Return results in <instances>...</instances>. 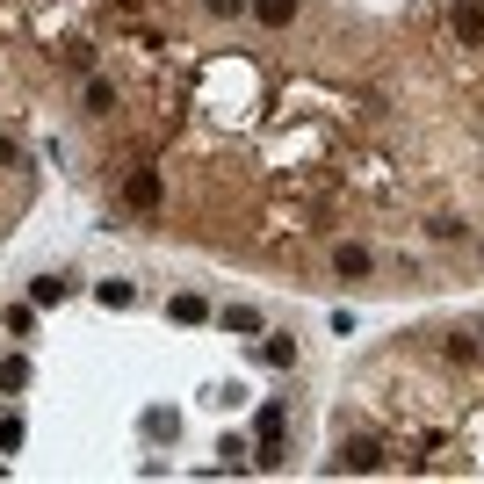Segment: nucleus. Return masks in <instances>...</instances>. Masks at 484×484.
<instances>
[{"instance_id": "obj_18", "label": "nucleus", "mask_w": 484, "mask_h": 484, "mask_svg": "<svg viewBox=\"0 0 484 484\" xmlns=\"http://www.w3.org/2000/svg\"><path fill=\"white\" fill-rule=\"evenodd\" d=\"M0 167H15V145H7V138H0Z\"/></svg>"}, {"instance_id": "obj_8", "label": "nucleus", "mask_w": 484, "mask_h": 484, "mask_svg": "<svg viewBox=\"0 0 484 484\" xmlns=\"http://www.w3.org/2000/svg\"><path fill=\"white\" fill-rule=\"evenodd\" d=\"M253 15H261L268 29H290V22H296V0H253Z\"/></svg>"}, {"instance_id": "obj_5", "label": "nucleus", "mask_w": 484, "mask_h": 484, "mask_svg": "<svg viewBox=\"0 0 484 484\" xmlns=\"http://www.w3.org/2000/svg\"><path fill=\"white\" fill-rule=\"evenodd\" d=\"M369 268H376V261H369V246H355V239H347V246H333V275H347V283H355V275H369Z\"/></svg>"}, {"instance_id": "obj_16", "label": "nucleus", "mask_w": 484, "mask_h": 484, "mask_svg": "<svg viewBox=\"0 0 484 484\" xmlns=\"http://www.w3.org/2000/svg\"><path fill=\"white\" fill-rule=\"evenodd\" d=\"M0 448H22V419H15V412L0 419Z\"/></svg>"}, {"instance_id": "obj_1", "label": "nucleus", "mask_w": 484, "mask_h": 484, "mask_svg": "<svg viewBox=\"0 0 484 484\" xmlns=\"http://www.w3.org/2000/svg\"><path fill=\"white\" fill-rule=\"evenodd\" d=\"M123 202L152 217V210L167 202V181H160V167H130V181H123Z\"/></svg>"}, {"instance_id": "obj_6", "label": "nucleus", "mask_w": 484, "mask_h": 484, "mask_svg": "<svg viewBox=\"0 0 484 484\" xmlns=\"http://www.w3.org/2000/svg\"><path fill=\"white\" fill-rule=\"evenodd\" d=\"M80 101H88V116H116V80H101V73H88V88H80Z\"/></svg>"}, {"instance_id": "obj_2", "label": "nucleus", "mask_w": 484, "mask_h": 484, "mask_svg": "<svg viewBox=\"0 0 484 484\" xmlns=\"http://www.w3.org/2000/svg\"><path fill=\"white\" fill-rule=\"evenodd\" d=\"M253 463H261V470H275V463H283V405H268V412H261V441H253Z\"/></svg>"}, {"instance_id": "obj_17", "label": "nucleus", "mask_w": 484, "mask_h": 484, "mask_svg": "<svg viewBox=\"0 0 484 484\" xmlns=\"http://www.w3.org/2000/svg\"><path fill=\"white\" fill-rule=\"evenodd\" d=\"M239 7H246V0H210V15H239Z\"/></svg>"}, {"instance_id": "obj_10", "label": "nucleus", "mask_w": 484, "mask_h": 484, "mask_svg": "<svg viewBox=\"0 0 484 484\" xmlns=\"http://www.w3.org/2000/svg\"><path fill=\"white\" fill-rule=\"evenodd\" d=\"M478 355H484V347H478V340H470V333H448V362H463V369H470Z\"/></svg>"}, {"instance_id": "obj_14", "label": "nucleus", "mask_w": 484, "mask_h": 484, "mask_svg": "<svg viewBox=\"0 0 484 484\" xmlns=\"http://www.w3.org/2000/svg\"><path fill=\"white\" fill-rule=\"evenodd\" d=\"M427 232H434V239H463V232H470V224H463V217H456V210H441V217H434V224H427Z\"/></svg>"}, {"instance_id": "obj_12", "label": "nucleus", "mask_w": 484, "mask_h": 484, "mask_svg": "<svg viewBox=\"0 0 484 484\" xmlns=\"http://www.w3.org/2000/svg\"><path fill=\"white\" fill-rule=\"evenodd\" d=\"M174 318H181V325H202V318H210V304H202V296H174Z\"/></svg>"}, {"instance_id": "obj_15", "label": "nucleus", "mask_w": 484, "mask_h": 484, "mask_svg": "<svg viewBox=\"0 0 484 484\" xmlns=\"http://www.w3.org/2000/svg\"><path fill=\"white\" fill-rule=\"evenodd\" d=\"M224 325H232V333H261V311H246V304H232V311H224Z\"/></svg>"}, {"instance_id": "obj_3", "label": "nucleus", "mask_w": 484, "mask_h": 484, "mask_svg": "<svg viewBox=\"0 0 484 484\" xmlns=\"http://www.w3.org/2000/svg\"><path fill=\"white\" fill-rule=\"evenodd\" d=\"M448 29L463 44H484V0H448Z\"/></svg>"}, {"instance_id": "obj_19", "label": "nucleus", "mask_w": 484, "mask_h": 484, "mask_svg": "<svg viewBox=\"0 0 484 484\" xmlns=\"http://www.w3.org/2000/svg\"><path fill=\"white\" fill-rule=\"evenodd\" d=\"M478 340H484V333H478Z\"/></svg>"}, {"instance_id": "obj_9", "label": "nucleus", "mask_w": 484, "mask_h": 484, "mask_svg": "<svg viewBox=\"0 0 484 484\" xmlns=\"http://www.w3.org/2000/svg\"><path fill=\"white\" fill-rule=\"evenodd\" d=\"M261 355H268L275 369H290V362H296V340H290V333H268V340H261Z\"/></svg>"}, {"instance_id": "obj_4", "label": "nucleus", "mask_w": 484, "mask_h": 484, "mask_svg": "<svg viewBox=\"0 0 484 484\" xmlns=\"http://www.w3.org/2000/svg\"><path fill=\"white\" fill-rule=\"evenodd\" d=\"M333 470H384V448L376 441H340L333 448Z\"/></svg>"}, {"instance_id": "obj_13", "label": "nucleus", "mask_w": 484, "mask_h": 484, "mask_svg": "<svg viewBox=\"0 0 484 484\" xmlns=\"http://www.w3.org/2000/svg\"><path fill=\"white\" fill-rule=\"evenodd\" d=\"M101 304H108V311H123V304H138V290H130V283H101Z\"/></svg>"}, {"instance_id": "obj_7", "label": "nucleus", "mask_w": 484, "mask_h": 484, "mask_svg": "<svg viewBox=\"0 0 484 484\" xmlns=\"http://www.w3.org/2000/svg\"><path fill=\"white\" fill-rule=\"evenodd\" d=\"M66 290H73L66 275H36V283H29V304H36V311H51V304H66Z\"/></svg>"}, {"instance_id": "obj_11", "label": "nucleus", "mask_w": 484, "mask_h": 484, "mask_svg": "<svg viewBox=\"0 0 484 484\" xmlns=\"http://www.w3.org/2000/svg\"><path fill=\"white\" fill-rule=\"evenodd\" d=\"M29 384V362H22V355H7V362H0V390H22Z\"/></svg>"}]
</instances>
